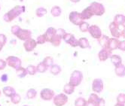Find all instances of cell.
<instances>
[{
  "mask_svg": "<svg viewBox=\"0 0 125 106\" xmlns=\"http://www.w3.org/2000/svg\"><path fill=\"white\" fill-rule=\"evenodd\" d=\"M25 9L26 8L24 6H21V5L14 6L9 11L5 14L3 17L4 20L7 23H11L15 18H17V17H19L23 12H24Z\"/></svg>",
  "mask_w": 125,
  "mask_h": 106,
  "instance_id": "1",
  "label": "cell"
},
{
  "mask_svg": "<svg viewBox=\"0 0 125 106\" xmlns=\"http://www.w3.org/2000/svg\"><path fill=\"white\" fill-rule=\"evenodd\" d=\"M83 80V74L82 72L78 70H75L71 74L70 78H69V84L74 86L75 87L79 86L81 84L82 81Z\"/></svg>",
  "mask_w": 125,
  "mask_h": 106,
  "instance_id": "2",
  "label": "cell"
},
{
  "mask_svg": "<svg viewBox=\"0 0 125 106\" xmlns=\"http://www.w3.org/2000/svg\"><path fill=\"white\" fill-rule=\"evenodd\" d=\"M62 40H63L66 44L69 45L72 48H76L78 46V40L72 33L65 32L64 35H62Z\"/></svg>",
  "mask_w": 125,
  "mask_h": 106,
  "instance_id": "3",
  "label": "cell"
},
{
  "mask_svg": "<svg viewBox=\"0 0 125 106\" xmlns=\"http://www.w3.org/2000/svg\"><path fill=\"white\" fill-rule=\"evenodd\" d=\"M90 7L91 8L92 11L94 12V14L96 16H102L105 12V7L101 3L96 2H93L90 5Z\"/></svg>",
  "mask_w": 125,
  "mask_h": 106,
  "instance_id": "4",
  "label": "cell"
},
{
  "mask_svg": "<svg viewBox=\"0 0 125 106\" xmlns=\"http://www.w3.org/2000/svg\"><path fill=\"white\" fill-rule=\"evenodd\" d=\"M69 101V98L66 94L60 93L54 96L53 98V102L55 106H64Z\"/></svg>",
  "mask_w": 125,
  "mask_h": 106,
  "instance_id": "5",
  "label": "cell"
},
{
  "mask_svg": "<svg viewBox=\"0 0 125 106\" xmlns=\"http://www.w3.org/2000/svg\"><path fill=\"white\" fill-rule=\"evenodd\" d=\"M5 61H6V63L8 66L11 67V68H13L14 69H16L17 68L21 66L22 64L21 59L19 57H14V56L8 57Z\"/></svg>",
  "mask_w": 125,
  "mask_h": 106,
  "instance_id": "6",
  "label": "cell"
},
{
  "mask_svg": "<svg viewBox=\"0 0 125 106\" xmlns=\"http://www.w3.org/2000/svg\"><path fill=\"white\" fill-rule=\"evenodd\" d=\"M54 96H55L54 91L51 89H49V88H44L40 93L41 99L44 101H50L53 99Z\"/></svg>",
  "mask_w": 125,
  "mask_h": 106,
  "instance_id": "7",
  "label": "cell"
},
{
  "mask_svg": "<svg viewBox=\"0 0 125 106\" xmlns=\"http://www.w3.org/2000/svg\"><path fill=\"white\" fill-rule=\"evenodd\" d=\"M69 20L75 26H79L84 20H82L81 14L78 11H72L69 15Z\"/></svg>",
  "mask_w": 125,
  "mask_h": 106,
  "instance_id": "8",
  "label": "cell"
},
{
  "mask_svg": "<svg viewBox=\"0 0 125 106\" xmlns=\"http://www.w3.org/2000/svg\"><path fill=\"white\" fill-rule=\"evenodd\" d=\"M90 35H91V37L94 39H99L102 36V31L100 28L96 25H91L89 26V29L87 31Z\"/></svg>",
  "mask_w": 125,
  "mask_h": 106,
  "instance_id": "9",
  "label": "cell"
},
{
  "mask_svg": "<svg viewBox=\"0 0 125 106\" xmlns=\"http://www.w3.org/2000/svg\"><path fill=\"white\" fill-rule=\"evenodd\" d=\"M104 89L103 81L100 78L94 79L92 83V90L95 93H100Z\"/></svg>",
  "mask_w": 125,
  "mask_h": 106,
  "instance_id": "10",
  "label": "cell"
},
{
  "mask_svg": "<svg viewBox=\"0 0 125 106\" xmlns=\"http://www.w3.org/2000/svg\"><path fill=\"white\" fill-rule=\"evenodd\" d=\"M37 42L33 39H30L23 42V48L26 52H32L37 47Z\"/></svg>",
  "mask_w": 125,
  "mask_h": 106,
  "instance_id": "11",
  "label": "cell"
},
{
  "mask_svg": "<svg viewBox=\"0 0 125 106\" xmlns=\"http://www.w3.org/2000/svg\"><path fill=\"white\" fill-rule=\"evenodd\" d=\"M109 30L113 38L119 39L121 37V30H120L119 26L116 25L114 22H112L109 24Z\"/></svg>",
  "mask_w": 125,
  "mask_h": 106,
  "instance_id": "12",
  "label": "cell"
},
{
  "mask_svg": "<svg viewBox=\"0 0 125 106\" xmlns=\"http://www.w3.org/2000/svg\"><path fill=\"white\" fill-rule=\"evenodd\" d=\"M16 37L21 40V41H26V40H28L30 39H31L32 37V32L31 31L28 30V29H22L20 30V32L17 33V35H16Z\"/></svg>",
  "mask_w": 125,
  "mask_h": 106,
  "instance_id": "13",
  "label": "cell"
},
{
  "mask_svg": "<svg viewBox=\"0 0 125 106\" xmlns=\"http://www.w3.org/2000/svg\"><path fill=\"white\" fill-rule=\"evenodd\" d=\"M120 41L118 39L115 38H109L108 42H107L106 45V49H108L110 51H113L115 50L118 49V45H119Z\"/></svg>",
  "mask_w": 125,
  "mask_h": 106,
  "instance_id": "14",
  "label": "cell"
},
{
  "mask_svg": "<svg viewBox=\"0 0 125 106\" xmlns=\"http://www.w3.org/2000/svg\"><path fill=\"white\" fill-rule=\"evenodd\" d=\"M112 54V51L109 50L108 49L103 48L98 54V58H99L100 61L101 62H105L108 59Z\"/></svg>",
  "mask_w": 125,
  "mask_h": 106,
  "instance_id": "15",
  "label": "cell"
},
{
  "mask_svg": "<svg viewBox=\"0 0 125 106\" xmlns=\"http://www.w3.org/2000/svg\"><path fill=\"white\" fill-rule=\"evenodd\" d=\"M80 14H81V17H82V18L83 20L91 19V17L94 15V12L92 11V10H91V8L90 6L85 8L84 9L81 13H80Z\"/></svg>",
  "mask_w": 125,
  "mask_h": 106,
  "instance_id": "16",
  "label": "cell"
},
{
  "mask_svg": "<svg viewBox=\"0 0 125 106\" xmlns=\"http://www.w3.org/2000/svg\"><path fill=\"white\" fill-rule=\"evenodd\" d=\"M62 40V36L57 33H56L52 37L50 43L53 47H59L61 44V41Z\"/></svg>",
  "mask_w": 125,
  "mask_h": 106,
  "instance_id": "17",
  "label": "cell"
},
{
  "mask_svg": "<svg viewBox=\"0 0 125 106\" xmlns=\"http://www.w3.org/2000/svg\"><path fill=\"white\" fill-rule=\"evenodd\" d=\"M2 93L3 94L6 96V97H8V98H11V97L16 93L15 92V90L14 88L11 87V86H7V87H3L2 89Z\"/></svg>",
  "mask_w": 125,
  "mask_h": 106,
  "instance_id": "18",
  "label": "cell"
},
{
  "mask_svg": "<svg viewBox=\"0 0 125 106\" xmlns=\"http://www.w3.org/2000/svg\"><path fill=\"white\" fill-rule=\"evenodd\" d=\"M115 73L118 77H124L125 76V66L124 64H120L118 66L115 68Z\"/></svg>",
  "mask_w": 125,
  "mask_h": 106,
  "instance_id": "19",
  "label": "cell"
},
{
  "mask_svg": "<svg viewBox=\"0 0 125 106\" xmlns=\"http://www.w3.org/2000/svg\"><path fill=\"white\" fill-rule=\"evenodd\" d=\"M56 31L57 29L55 28H53V27H49L46 32H44V35H45V37H46V39H47V42H50L52 37L56 34Z\"/></svg>",
  "mask_w": 125,
  "mask_h": 106,
  "instance_id": "20",
  "label": "cell"
},
{
  "mask_svg": "<svg viewBox=\"0 0 125 106\" xmlns=\"http://www.w3.org/2000/svg\"><path fill=\"white\" fill-rule=\"evenodd\" d=\"M78 40V47H80L82 49H86L90 48V42L87 38H80Z\"/></svg>",
  "mask_w": 125,
  "mask_h": 106,
  "instance_id": "21",
  "label": "cell"
},
{
  "mask_svg": "<svg viewBox=\"0 0 125 106\" xmlns=\"http://www.w3.org/2000/svg\"><path fill=\"white\" fill-rule=\"evenodd\" d=\"M15 70H16V75L19 78H23L28 75L27 72H26V68H25L22 66L17 68Z\"/></svg>",
  "mask_w": 125,
  "mask_h": 106,
  "instance_id": "22",
  "label": "cell"
},
{
  "mask_svg": "<svg viewBox=\"0 0 125 106\" xmlns=\"http://www.w3.org/2000/svg\"><path fill=\"white\" fill-rule=\"evenodd\" d=\"M75 87L74 86H73L72 84L68 83V84L64 85L62 90H63V93H65L66 95H71L75 92Z\"/></svg>",
  "mask_w": 125,
  "mask_h": 106,
  "instance_id": "23",
  "label": "cell"
},
{
  "mask_svg": "<svg viewBox=\"0 0 125 106\" xmlns=\"http://www.w3.org/2000/svg\"><path fill=\"white\" fill-rule=\"evenodd\" d=\"M61 72H62V68L57 64H53L50 67V72L53 75H58Z\"/></svg>",
  "mask_w": 125,
  "mask_h": 106,
  "instance_id": "24",
  "label": "cell"
},
{
  "mask_svg": "<svg viewBox=\"0 0 125 106\" xmlns=\"http://www.w3.org/2000/svg\"><path fill=\"white\" fill-rule=\"evenodd\" d=\"M111 61H112V63L115 66H118L120 64L122 63V59L120 56L118 55H111L110 57Z\"/></svg>",
  "mask_w": 125,
  "mask_h": 106,
  "instance_id": "25",
  "label": "cell"
},
{
  "mask_svg": "<svg viewBox=\"0 0 125 106\" xmlns=\"http://www.w3.org/2000/svg\"><path fill=\"white\" fill-rule=\"evenodd\" d=\"M51 14L53 17H60L62 14V9L60 6H57V5H55L52 7L51 10Z\"/></svg>",
  "mask_w": 125,
  "mask_h": 106,
  "instance_id": "26",
  "label": "cell"
},
{
  "mask_svg": "<svg viewBox=\"0 0 125 106\" xmlns=\"http://www.w3.org/2000/svg\"><path fill=\"white\" fill-rule=\"evenodd\" d=\"M109 39V37H108L107 35H103L102 36L98 39V41H99V44L103 48H105L106 49V45H107V42H108Z\"/></svg>",
  "mask_w": 125,
  "mask_h": 106,
  "instance_id": "27",
  "label": "cell"
},
{
  "mask_svg": "<svg viewBox=\"0 0 125 106\" xmlns=\"http://www.w3.org/2000/svg\"><path fill=\"white\" fill-rule=\"evenodd\" d=\"M124 17H125V16H124V15H122V14H117V15H115V17H114V20H113V22H114L116 25H117V26H120L122 24L123 21H124Z\"/></svg>",
  "mask_w": 125,
  "mask_h": 106,
  "instance_id": "28",
  "label": "cell"
},
{
  "mask_svg": "<svg viewBox=\"0 0 125 106\" xmlns=\"http://www.w3.org/2000/svg\"><path fill=\"white\" fill-rule=\"evenodd\" d=\"M26 96H27V99H33L37 96V91L34 88H30L26 93Z\"/></svg>",
  "mask_w": 125,
  "mask_h": 106,
  "instance_id": "29",
  "label": "cell"
},
{
  "mask_svg": "<svg viewBox=\"0 0 125 106\" xmlns=\"http://www.w3.org/2000/svg\"><path fill=\"white\" fill-rule=\"evenodd\" d=\"M47 12L48 11L45 8L41 7V8H37L36 11H35V15H36L38 17H42L47 14Z\"/></svg>",
  "mask_w": 125,
  "mask_h": 106,
  "instance_id": "30",
  "label": "cell"
},
{
  "mask_svg": "<svg viewBox=\"0 0 125 106\" xmlns=\"http://www.w3.org/2000/svg\"><path fill=\"white\" fill-rule=\"evenodd\" d=\"M10 99H11V103H13L14 105H17V104H19L21 102V96L18 93H15Z\"/></svg>",
  "mask_w": 125,
  "mask_h": 106,
  "instance_id": "31",
  "label": "cell"
},
{
  "mask_svg": "<svg viewBox=\"0 0 125 106\" xmlns=\"http://www.w3.org/2000/svg\"><path fill=\"white\" fill-rule=\"evenodd\" d=\"M42 63L45 65L48 68H49L53 64V58L52 57H50V56L46 57H44V59H43Z\"/></svg>",
  "mask_w": 125,
  "mask_h": 106,
  "instance_id": "32",
  "label": "cell"
},
{
  "mask_svg": "<svg viewBox=\"0 0 125 106\" xmlns=\"http://www.w3.org/2000/svg\"><path fill=\"white\" fill-rule=\"evenodd\" d=\"M87 101L85 99L82 97H79L75 101V106H87Z\"/></svg>",
  "mask_w": 125,
  "mask_h": 106,
  "instance_id": "33",
  "label": "cell"
},
{
  "mask_svg": "<svg viewBox=\"0 0 125 106\" xmlns=\"http://www.w3.org/2000/svg\"><path fill=\"white\" fill-rule=\"evenodd\" d=\"M35 67H36L37 72H39V73H44L48 70V67L44 65L42 62V63H39L37 65V66H35Z\"/></svg>",
  "mask_w": 125,
  "mask_h": 106,
  "instance_id": "34",
  "label": "cell"
},
{
  "mask_svg": "<svg viewBox=\"0 0 125 106\" xmlns=\"http://www.w3.org/2000/svg\"><path fill=\"white\" fill-rule=\"evenodd\" d=\"M26 68V72H27V74L30 75H35L37 73L36 71V67H35L34 65H29Z\"/></svg>",
  "mask_w": 125,
  "mask_h": 106,
  "instance_id": "35",
  "label": "cell"
},
{
  "mask_svg": "<svg viewBox=\"0 0 125 106\" xmlns=\"http://www.w3.org/2000/svg\"><path fill=\"white\" fill-rule=\"evenodd\" d=\"M78 26H79L80 31L82 32H86L88 31V29H89V26H90V25H89L88 23H87V22H85L84 20Z\"/></svg>",
  "mask_w": 125,
  "mask_h": 106,
  "instance_id": "36",
  "label": "cell"
},
{
  "mask_svg": "<svg viewBox=\"0 0 125 106\" xmlns=\"http://www.w3.org/2000/svg\"><path fill=\"white\" fill-rule=\"evenodd\" d=\"M36 42L38 45H44V43L47 42V39H46V37L44 34H42L40 35H39L38 38H37V40H36Z\"/></svg>",
  "mask_w": 125,
  "mask_h": 106,
  "instance_id": "37",
  "label": "cell"
},
{
  "mask_svg": "<svg viewBox=\"0 0 125 106\" xmlns=\"http://www.w3.org/2000/svg\"><path fill=\"white\" fill-rule=\"evenodd\" d=\"M21 29V26H17V25H14V26H11V33L14 35H17V33H18L20 32V30Z\"/></svg>",
  "mask_w": 125,
  "mask_h": 106,
  "instance_id": "38",
  "label": "cell"
},
{
  "mask_svg": "<svg viewBox=\"0 0 125 106\" xmlns=\"http://www.w3.org/2000/svg\"><path fill=\"white\" fill-rule=\"evenodd\" d=\"M117 102L125 105V94L124 93H120L117 96Z\"/></svg>",
  "mask_w": 125,
  "mask_h": 106,
  "instance_id": "39",
  "label": "cell"
},
{
  "mask_svg": "<svg viewBox=\"0 0 125 106\" xmlns=\"http://www.w3.org/2000/svg\"><path fill=\"white\" fill-rule=\"evenodd\" d=\"M7 43V38L5 35L4 34H0V45H2L3 47L6 45Z\"/></svg>",
  "mask_w": 125,
  "mask_h": 106,
  "instance_id": "40",
  "label": "cell"
},
{
  "mask_svg": "<svg viewBox=\"0 0 125 106\" xmlns=\"http://www.w3.org/2000/svg\"><path fill=\"white\" fill-rule=\"evenodd\" d=\"M87 106H100V102H94V101H91L87 99Z\"/></svg>",
  "mask_w": 125,
  "mask_h": 106,
  "instance_id": "41",
  "label": "cell"
},
{
  "mask_svg": "<svg viewBox=\"0 0 125 106\" xmlns=\"http://www.w3.org/2000/svg\"><path fill=\"white\" fill-rule=\"evenodd\" d=\"M7 66V63L6 61L4 59H0V71H2L5 68V67Z\"/></svg>",
  "mask_w": 125,
  "mask_h": 106,
  "instance_id": "42",
  "label": "cell"
},
{
  "mask_svg": "<svg viewBox=\"0 0 125 106\" xmlns=\"http://www.w3.org/2000/svg\"><path fill=\"white\" fill-rule=\"evenodd\" d=\"M118 49L121 51H125V41H121L119 42Z\"/></svg>",
  "mask_w": 125,
  "mask_h": 106,
  "instance_id": "43",
  "label": "cell"
},
{
  "mask_svg": "<svg viewBox=\"0 0 125 106\" xmlns=\"http://www.w3.org/2000/svg\"><path fill=\"white\" fill-rule=\"evenodd\" d=\"M121 36L125 39V28H124V29L121 30Z\"/></svg>",
  "mask_w": 125,
  "mask_h": 106,
  "instance_id": "44",
  "label": "cell"
},
{
  "mask_svg": "<svg viewBox=\"0 0 125 106\" xmlns=\"http://www.w3.org/2000/svg\"><path fill=\"white\" fill-rule=\"evenodd\" d=\"M71 2H73V3H78V2H79L81 0H70Z\"/></svg>",
  "mask_w": 125,
  "mask_h": 106,
  "instance_id": "45",
  "label": "cell"
},
{
  "mask_svg": "<svg viewBox=\"0 0 125 106\" xmlns=\"http://www.w3.org/2000/svg\"><path fill=\"white\" fill-rule=\"evenodd\" d=\"M114 106H125L124 105H123V104H121V103H116Z\"/></svg>",
  "mask_w": 125,
  "mask_h": 106,
  "instance_id": "46",
  "label": "cell"
},
{
  "mask_svg": "<svg viewBox=\"0 0 125 106\" xmlns=\"http://www.w3.org/2000/svg\"><path fill=\"white\" fill-rule=\"evenodd\" d=\"M121 26H123L124 28H125V17H124V21H123V23H122Z\"/></svg>",
  "mask_w": 125,
  "mask_h": 106,
  "instance_id": "47",
  "label": "cell"
},
{
  "mask_svg": "<svg viewBox=\"0 0 125 106\" xmlns=\"http://www.w3.org/2000/svg\"><path fill=\"white\" fill-rule=\"evenodd\" d=\"M2 48H3V46L2 45H0V52H1V50H2Z\"/></svg>",
  "mask_w": 125,
  "mask_h": 106,
  "instance_id": "48",
  "label": "cell"
},
{
  "mask_svg": "<svg viewBox=\"0 0 125 106\" xmlns=\"http://www.w3.org/2000/svg\"><path fill=\"white\" fill-rule=\"evenodd\" d=\"M1 95H2V91L0 90V96H1Z\"/></svg>",
  "mask_w": 125,
  "mask_h": 106,
  "instance_id": "49",
  "label": "cell"
},
{
  "mask_svg": "<svg viewBox=\"0 0 125 106\" xmlns=\"http://www.w3.org/2000/svg\"><path fill=\"white\" fill-rule=\"evenodd\" d=\"M0 11H1V6H0Z\"/></svg>",
  "mask_w": 125,
  "mask_h": 106,
  "instance_id": "50",
  "label": "cell"
},
{
  "mask_svg": "<svg viewBox=\"0 0 125 106\" xmlns=\"http://www.w3.org/2000/svg\"><path fill=\"white\" fill-rule=\"evenodd\" d=\"M23 106H29V105H23Z\"/></svg>",
  "mask_w": 125,
  "mask_h": 106,
  "instance_id": "51",
  "label": "cell"
},
{
  "mask_svg": "<svg viewBox=\"0 0 125 106\" xmlns=\"http://www.w3.org/2000/svg\"><path fill=\"white\" fill-rule=\"evenodd\" d=\"M0 106H1V105H0Z\"/></svg>",
  "mask_w": 125,
  "mask_h": 106,
  "instance_id": "52",
  "label": "cell"
}]
</instances>
